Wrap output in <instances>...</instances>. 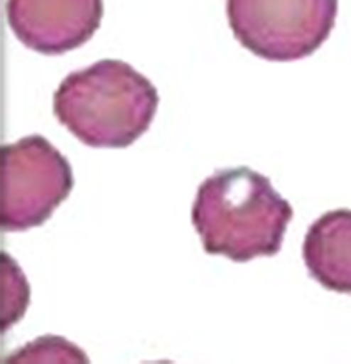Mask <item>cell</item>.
Masks as SVG:
<instances>
[{
	"label": "cell",
	"mask_w": 351,
	"mask_h": 364,
	"mask_svg": "<svg viewBox=\"0 0 351 364\" xmlns=\"http://www.w3.org/2000/svg\"><path fill=\"white\" fill-rule=\"evenodd\" d=\"M226 13L246 50L271 63H293L328 41L339 0H227Z\"/></svg>",
	"instance_id": "cell-3"
},
{
	"label": "cell",
	"mask_w": 351,
	"mask_h": 364,
	"mask_svg": "<svg viewBox=\"0 0 351 364\" xmlns=\"http://www.w3.org/2000/svg\"><path fill=\"white\" fill-rule=\"evenodd\" d=\"M4 232L42 226L73 190V170L48 139L29 135L0 149Z\"/></svg>",
	"instance_id": "cell-4"
},
{
	"label": "cell",
	"mask_w": 351,
	"mask_h": 364,
	"mask_svg": "<svg viewBox=\"0 0 351 364\" xmlns=\"http://www.w3.org/2000/svg\"><path fill=\"white\" fill-rule=\"evenodd\" d=\"M293 208L248 166L219 170L198 186L191 220L204 252L235 262L277 255Z\"/></svg>",
	"instance_id": "cell-1"
},
{
	"label": "cell",
	"mask_w": 351,
	"mask_h": 364,
	"mask_svg": "<svg viewBox=\"0 0 351 364\" xmlns=\"http://www.w3.org/2000/svg\"><path fill=\"white\" fill-rule=\"evenodd\" d=\"M15 37L42 55H63L86 44L104 17L102 0H8Z\"/></svg>",
	"instance_id": "cell-5"
},
{
	"label": "cell",
	"mask_w": 351,
	"mask_h": 364,
	"mask_svg": "<svg viewBox=\"0 0 351 364\" xmlns=\"http://www.w3.org/2000/svg\"><path fill=\"white\" fill-rule=\"evenodd\" d=\"M45 363V360H57V363H87L86 353L79 348L68 343L66 339L58 337H42L35 343L28 344L21 352L13 353L8 363Z\"/></svg>",
	"instance_id": "cell-7"
},
{
	"label": "cell",
	"mask_w": 351,
	"mask_h": 364,
	"mask_svg": "<svg viewBox=\"0 0 351 364\" xmlns=\"http://www.w3.org/2000/svg\"><path fill=\"white\" fill-rule=\"evenodd\" d=\"M158 91L122 60H99L73 71L53 95V113L91 148H128L153 122Z\"/></svg>",
	"instance_id": "cell-2"
},
{
	"label": "cell",
	"mask_w": 351,
	"mask_h": 364,
	"mask_svg": "<svg viewBox=\"0 0 351 364\" xmlns=\"http://www.w3.org/2000/svg\"><path fill=\"white\" fill-rule=\"evenodd\" d=\"M302 257L326 290L351 295V210H331L308 230Z\"/></svg>",
	"instance_id": "cell-6"
}]
</instances>
